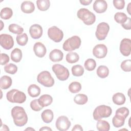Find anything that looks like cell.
Returning a JSON list of instances; mask_svg holds the SVG:
<instances>
[{"label": "cell", "mask_w": 131, "mask_h": 131, "mask_svg": "<svg viewBox=\"0 0 131 131\" xmlns=\"http://www.w3.org/2000/svg\"><path fill=\"white\" fill-rule=\"evenodd\" d=\"M11 116L13 122L17 126H24L28 121V116L25 109L19 106H16L11 110Z\"/></svg>", "instance_id": "cell-1"}, {"label": "cell", "mask_w": 131, "mask_h": 131, "mask_svg": "<svg viewBox=\"0 0 131 131\" xmlns=\"http://www.w3.org/2000/svg\"><path fill=\"white\" fill-rule=\"evenodd\" d=\"M7 99L11 103H23L26 100V95L17 89H12L6 94Z\"/></svg>", "instance_id": "cell-2"}, {"label": "cell", "mask_w": 131, "mask_h": 131, "mask_svg": "<svg viewBox=\"0 0 131 131\" xmlns=\"http://www.w3.org/2000/svg\"><path fill=\"white\" fill-rule=\"evenodd\" d=\"M77 15L84 24L88 26L93 24L96 20L95 15L86 8L79 9L77 13Z\"/></svg>", "instance_id": "cell-3"}, {"label": "cell", "mask_w": 131, "mask_h": 131, "mask_svg": "<svg viewBox=\"0 0 131 131\" xmlns=\"http://www.w3.org/2000/svg\"><path fill=\"white\" fill-rule=\"evenodd\" d=\"M112 113V110L111 107L105 105H101L94 110L93 112V118L95 120H101L102 118H107Z\"/></svg>", "instance_id": "cell-4"}, {"label": "cell", "mask_w": 131, "mask_h": 131, "mask_svg": "<svg viewBox=\"0 0 131 131\" xmlns=\"http://www.w3.org/2000/svg\"><path fill=\"white\" fill-rule=\"evenodd\" d=\"M81 39L78 36H73L64 42L62 48L66 51H72L78 49L81 45Z\"/></svg>", "instance_id": "cell-5"}, {"label": "cell", "mask_w": 131, "mask_h": 131, "mask_svg": "<svg viewBox=\"0 0 131 131\" xmlns=\"http://www.w3.org/2000/svg\"><path fill=\"white\" fill-rule=\"evenodd\" d=\"M38 83L45 87H52L54 84V79L52 77L50 73L47 71L40 72L37 77Z\"/></svg>", "instance_id": "cell-6"}, {"label": "cell", "mask_w": 131, "mask_h": 131, "mask_svg": "<svg viewBox=\"0 0 131 131\" xmlns=\"http://www.w3.org/2000/svg\"><path fill=\"white\" fill-rule=\"evenodd\" d=\"M52 71L57 78L61 81H64L68 79L70 73L68 69L60 64H55L52 66Z\"/></svg>", "instance_id": "cell-7"}, {"label": "cell", "mask_w": 131, "mask_h": 131, "mask_svg": "<svg viewBox=\"0 0 131 131\" xmlns=\"http://www.w3.org/2000/svg\"><path fill=\"white\" fill-rule=\"evenodd\" d=\"M110 30L108 24L105 22L99 23L96 28L95 35L97 39L102 40L105 39Z\"/></svg>", "instance_id": "cell-8"}, {"label": "cell", "mask_w": 131, "mask_h": 131, "mask_svg": "<svg viewBox=\"0 0 131 131\" xmlns=\"http://www.w3.org/2000/svg\"><path fill=\"white\" fill-rule=\"evenodd\" d=\"M49 37L55 42H60L63 38V33L62 30L56 26H52L48 30Z\"/></svg>", "instance_id": "cell-9"}, {"label": "cell", "mask_w": 131, "mask_h": 131, "mask_svg": "<svg viewBox=\"0 0 131 131\" xmlns=\"http://www.w3.org/2000/svg\"><path fill=\"white\" fill-rule=\"evenodd\" d=\"M71 122L65 116H59L56 121V127L60 131L67 130L71 126Z\"/></svg>", "instance_id": "cell-10"}, {"label": "cell", "mask_w": 131, "mask_h": 131, "mask_svg": "<svg viewBox=\"0 0 131 131\" xmlns=\"http://www.w3.org/2000/svg\"><path fill=\"white\" fill-rule=\"evenodd\" d=\"M0 43L5 49L10 50L14 46V40L10 35L2 34L0 35Z\"/></svg>", "instance_id": "cell-11"}, {"label": "cell", "mask_w": 131, "mask_h": 131, "mask_svg": "<svg viewBox=\"0 0 131 131\" xmlns=\"http://www.w3.org/2000/svg\"><path fill=\"white\" fill-rule=\"evenodd\" d=\"M107 53V48L104 44H98L93 49V55L97 58L105 57Z\"/></svg>", "instance_id": "cell-12"}, {"label": "cell", "mask_w": 131, "mask_h": 131, "mask_svg": "<svg viewBox=\"0 0 131 131\" xmlns=\"http://www.w3.org/2000/svg\"><path fill=\"white\" fill-rule=\"evenodd\" d=\"M120 51L124 56H128L131 52V40L129 38H123L120 42Z\"/></svg>", "instance_id": "cell-13"}, {"label": "cell", "mask_w": 131, "mask_h": 131, "mask_svg": "<svg viewBox=\"0 0 131 131\" xmlns=\"http://www.w3.org/2000/svg\"><path fill=\"white\" fill-rule=\"evenodd\" d=\"M42 28L38 24H34L32 25L29 29V33L31 37L33 39H38L42 35Z\"/></svg>", "instance_id": "cell-14"}, {"label": "cell", "mask_w": 131, "mask_h": 131, "mask_svg": "<svg viewBox=\"0 0 131 131\" xmlns=\"http://www.w3.org/2000/svg\"><path fill=\"white\" fill-rule=\"evenodd\" d=\"M94 10L98 13H102L106 11L107 8V4L104 0H96L93 4Z\"/></svg>", "instance_id": "cell-15"}, {"label": "cell", "mask_w": 131, "mask_h": 131, "mask_svg": "<svg viewBox=\"0 0 131 131\" xmlns=\"http://www.w3.org/2000/svg\"><path fill=\"white\" fill-rule=\"evenodd\" d=\"M33 51L35 55L39 58L43 57L47 52L46 47L40 42H37L34 45Z\"/></svg>", "instance_id": "cell-16"}, {"label": "cell", "mask_w": 131, "mask_h": 131, "mask_svg": "<svg viewBox=\"0 0 131 131\" xmlns=\"http://www.w3.org/2000/svg\"><path fill=\"white\" fill-rule=\"evenodd\" d=\"M63 54L62 52L58 49H54L49 54V58L53 62H59L62 60Z\"/></svg>", "instance_id": "cell-17"}, {"label": "cell", "mask_w": 131, "mask_h": 131, "mask_svg": "<svg viewBox=\"0 0 131 131\" xmlns=\"http://www.w3.org/2000/svg\"><path fill=\"white\" fill-rule=\"evenodd\" d=\"M21 10L25 13H31L35 10V6L31 1H26L21 4Z\"/></svg>", "instance_id": "cell-18"}, {"label": "cell", "mask_w": 131, "mask_h": 131, "mask_svg": "<svg viewBox=\"0 0 131 131\" xmlns=\"http://www.w3.org/2000/svg\"><path fill=\"white\" fill-rule=\"evenodd\" d=\"M38 100L39 104L42 107H44L51 104L53 102V98L51 96L48 94H45L41 95Z\"/></svg>", "instance_id": "cell-19"}, {"label": "cell", "mask_w": 131, "mask_h": 131, "mask_svg": "<svg viewBox=\"0 0 131 131\" xmlns=\"http://www.w3.org/2000/svg\"><path fill=\"white\" fill-rule=\"evenodd\" d=\"M41 116V119L44 122L46 123H49L51 122L53 119V112L51 110L47 109L42 112Z\"/></svg>", "instance_id": "cell-20"}, {"label": "cell", "mask_w": 131, "mask_h": 131, "mask_svg": "<svg viewBox=\"0 0 131 131\" xmlns=\"http://www.w3.org/2000/svg\"><path fill=\"white\" fill-rule=\"evenodd\" d=\"M12 81L10 77L4 75L1 78L0 80V86L2 89L6 90L9 88L12 84Z\"/></svg>", "instance_id": "cell-21"}, {"label": "cell", "mask_w": 131, "mask_h": 131, "mask_svg": "<svg viewBox=\"0 0 131 131\" xmlns=\"http://www.w3.org/2000/svg\"><path fill=\"white\" fill-rule=\"evenodd\" d=\"M28 93L31 97H36L40 94V89L36 84H32L28 87Z\"/></svg>", "instance_id": "cell-22"}, {"label": "cell", "mask_w": 131, "mask_h": 131, "mask_svg": "<svg viewBox=\"0 0 131 131\" xmlns=\"http://www.w3.org/2000/svg\"><path fill=\"white\" fill-rule=\"evenodd\" d=\"M23 57L22 51L19 48H15L11 53V59L15 62L20 61Z\"/></svg>", "instance_id": "cell-23"}, {"label": "cell", "mask_w": 131, "mask_h": 131, "mask_svg": "<svg viewBox=\"0 0 131 131\" xmlns=\"http://www.w3.org/2000/svg\"><path fill=\"white\" fill-rule=\"evenodd\" d=\"M113 102L117 105H122L125 102V97L123 93H117L115 94L112 97Z\"/></svg>", "instance_id": "cell-24"}, {"label": "cell", "mask_w": 131, "mask_h": 131, "mask_svg": "<svg viewBox=\"0 0 131 131\" xmlns=\"http://www.w3.org/2000/svg\"><path fill=\"white\" fill-rule=\"evenodd\" d=\"M96 127L99 131H108L110 129L109 123L106 121L102 120H98Z\"/></svg>", "instance_id": "cell-25"}, {"label": "cell", "mask_w": 131, "mask_h": 131, "mask_svg": "<svg viewBox=\"0 0 131 131\" xmlns=\"http://www.w3.org/2000/svg\"><path fill=\"white\" fill-rule=\"evenodd\" d=\"M37 8L42 11H47L50 6V2L49 0H38L36 1Z\"/></svg>", "instance_id": "cell-26"}, {"label": "cell", "mask_w": 131, "mask_h": 131, "mask_svg": "<svg viewBox=\"0 0 131 131\" xmlns=\"http://www.w3.org/2000/svg\"><path fill=\"white\" fill-rule=\"evenodd\" d=\"M97 74L101 78H105L108 76L109 70L105 66H100L97 69Z\"/></svg>", "instance_id": "cell-27"}, {"label": "cell", "mask_w": 131, "mask_h": 131, "mask_svg": "<svg viewBox=\"0 0 131 131\" xmlns=\"http://www.w3.org/2000/svg\"><path fill=\"white\" fill-rule=\"evenodd\" d=\"M88 100V96L83 94H77L74 98V101L75 103L79 105H83L85 104Z\"/></svg>", "instance_id": "cell-28"}, {"label": "cell", "mask_w": 131, "mask_h": 131, "mask_svg": "<svg viewBox=\"0 0 131 131\" xmlns=\"http://www.w3.org/2000/svg\"><path fill=\"white\" fill-rule=\"evenodd\" d=\"M66 59L68 63H74L79 60V56L77 53L71 52L66 55Z\"/></svg>", "instance_id": "cell-29"}, {"label": "cell", "mask_w": 131, "mask_h": 131, "mask_svg": "<svg viewBox=\"0 0 131 131\" xmlns=\"http://www.w3.org/2000/svg\"><path fill=\"white\" fill-rule=\"evenodd\" d=\"M13 15L12 10L8 7L3 8L1 11V17L4 19H10Z\"/></svg>", "instance_id": "cell-30"}, {"label": "cell", "mask_w": 131, "mask_h": 131, "mask_svg": "<svg viewBox=\"0 0 131 131\" xmlns=\"http://www.w3.org/2000/svg\"><path fill=\"white\" fill-rule=\"evenodd\" d=\"M72 73L73 75L74 76H82L84 72V68L80 64H76L72 67Z\"/></svg>", "instance_id": "cell-31"}, {"label": "cell", "mask_w": 131, "mask_h": 131, "mask_svg": "<svg viewBox=\"0 0 131 131\" xmlns=\"http://www.w3.org/2000/svg\"><path fill=\"white\" fill-rule=\"evenodd\" d=\"M8 29L10 32L18 35L21 34L24 31V29L23 27L15 24H10L9 26Z\"/></svg>", "instance_id": "cell-32"}, {"label": "cell", "mask_w": 131, "mask_h": 131, "mask_svg": "<svg viewBox=\"0 0 131 131\" xmlns=\"http://www.w3.org/2000/svg\"><path fill=\"white\" fill-rule=\"evenodd\" d=\"M127 18L128 17L127 16V15L123 12H117L114 15L115 20L117 23L121 24V25L125 23Z\"/></svg>", "instance_id": "cell-33"}, {"label": "cell", "mask_w": 131, "mask_h": 131, "mask_svg": "<svg viewBox=\"0 0 131 131\" xmlns=\"http://www.w3.org/2000/svg\"><path fill=\"white\" fill-rule=\"evenodd\" d=\"M85 69L89 71H93L96 67V62L95 60L92 58H89L86 60L84 63Z\"/></svg>", "instance_id": "cell-34"}, {"label": "cell", "mask_w": 131, "mask_h": 131, "mask_svg": "<svg viewBox=\"0 0 131 131\" xmlns=\"http://www.w3.org/2000/svg\"><path fill=\"white\" fill-rule=\"evenodd\" d=\"M129 113V110L127 107H122L118 108L116 110L115 115L125 119L127 118V117L128 116Z\"/></svg>", "instance_id": "cell-35"}, {"label": "cell", "mask_w": 131, "mask_h": 131, "mask_svg": "<svg viewBox=\"0 0 131 131\" xmlns=\"http://www.w3.org/2000/svg\"><path fill=\"white\" fill-rule=\"evenodd\" d=\"M16 42L18 45L21 46H25L28 41V37L26 33H23L18 35L16 38Z\"/></svg>", "instance_id": "cell-36"}, {"label": "cell", "mask_w": 131, "mask_h": 131, "mask_svg": "<svg viewBox=\"0 0 131 131\" xmlns=\"http://www.w3.org/2000/svg\"><path fill=\"white\" fill-rule=\"evenodd\" d=\"M68 88L70 92L72 93H77L80 91L81 89V85L79 82L74 81L70 84Z\"/></svg>", "instance_id": "cell-37"}, {"label": "cell", "mask_w": 131, "mask_h": 131, "mask_svg": "<svg viewBox=\"0 0 131 131\" xmlns=\"http://www.w3.org/2000/svg\"><path fill=\"white\" fill-rule=\"evenodd\" d=\"M125 119L119 117L116 115L114 116L112 119V123L113 125L116 127H120L122 126L124 124L125 122Z\"/></svg>", "instance_id": "cell-38"}, {"label": "cell", "mask_w": 131, "mask_h": 131, "mask_svg": "<svg viewBox=\"0 0 131 131\" xmlns=\"http://www.w3.org/2000/svg\"><path fill=\"white\" fill-rule=\"evenodd\" d=\"M5 71L10 74H14L17 71V67L13 63H9L4 67Z\"/></svg>", "instance_id": "cell-39"}, {"label": "cell", "mask_w": 131, "mask_h": 131, "mask_svg": "<svg viewBox=\"0 0 131 131\" xmlns=\"http://www.w3.org/2000/svg\"><path fill=\"white\" fill-rule=\"evenodd\" d=\"M121 68L125 72H130L131 60L130 59H127L123 61L121 63Z\"/></svg>", "instance_id": "cell-40"}, {"label": "cell", "mask_w": 131, "mask_h": 131, "mask_svg": "<svg viewBox=\"0 0 131 131\" xmlns=\"http://www.w3.org/2000/svg\"><path fill=\"white\" fill-rule=\"evenodd\" d=\"M30 107L31 109L34 111L38 112L42 109V107L39 104L38 99H34L31 101Z\"/></svg>", "instance_id": "cell-41"}, {"label": "cell", "mask_w": 131, "mask_h": 131, "mask_svg": "<svg viewBox=\"0 0 131 131\" xmlns=\"http://www.w3.org/2000/svg\"><path fill=\"white\" fill-rule=\"evenodd\" d=\"M113 3L115 8L118 10L123 9L125 6V2L123 0H114Z\"/></svg>", "instance_id": "cell-42"}, {"label": "cell", "mask_w": 131, "mask_h": 131, "mask_svg": "<svg viewBox=\"0 0 131 131\" xmlns=\"http://www.w3.org/2000/svg\"><path fill=\"white\" fill-rule=\"evenodd\" d=\"M9 56L5 53L1 54V64L5 65L7 64L9 61Z\"/></svg>", "instance_id": "cell-43"}, {"label": "cell", "mask_w": 131, "mask_h": 131, "mask_svg": "<svg viewBox=\"0 0 131 131\" xmlns=\"http://www.w3.org/2000/svg\"><path fill=\"white\" fill-rule=\"evenodd\" d=\"M122 27L125 30H130L131 29V19L128 17L127 20L124 24L121 25Z\"/></svg>", "instance_id": "cell-44"}, {"label": "cell", "mask_w": 131, "mask_h": 131, "mask_svg": "<svg viewBox=\"0 0 131 131\" xmlns=\"http://www.w3.org/2000/svg\"><path fill=\"white\" fill-rule=\"evenodd\" d=\"M72 131H75V130H76V131H82L83 130V128L82 127V126L79 125V124H76L74 126L73 128H72Z\"/></svg>", "instance_id": "cell-45"}, {"label": "cell", "mask_w": 131, "mask_h": 131, "mask_svg": "<svg viewBox=\"0 0 131 131\" xmlns=\"http://www.w3.org/2000/svg\"><path fill=\"white\" fill-rule=\"evenodd\" d=\"M80 3L84 6H88L92 2V0H80Z\"/></svg>", "instance_id": "cell-46"}, {"label": "cell", "mask_w": 131, "mask_h": 131, "mask_svg": "<svg viewBox=\"0 0 131 131\" xmlns=\"http://www.w3.org/2000/svg\"><path fill=\"white\" fill-rule=\"evenodd\" d=\"M39 130L41 131V130H52V129L48 126H43L41 128H40L39 129Z\"/></svg>", "instance_id": "cell-47"}, {"label": "cell", "mask_w": 131, "mask_h": 131, "mask_svg": "<svg viewBox=\"0 0 131 131\" xmlns=\"http://www.w3.org/2000/svg\"><path fill=\"white\" fill-rule=\"evenodd\" d=\"M131 3H129V4H128V6H127V12H128V14L130 15V7H131Z\"/></svg>", "instance_id": "cell-48"}, {"label": "cell", "mask_w": 131, "mask_h": 131, "mask_svg": "<svg viewBox=\"0 0 131 131\" xmlns=\"http://www.w3.org/2000/svg\"><path fill=\"white\" fill-rule=\"evenodd\" d=\"M35 130L34 129H33V128H31V127H30V128H26V129H25V130Z\"/></svg>", "instance_id": "cell-49"}]
</instances>
